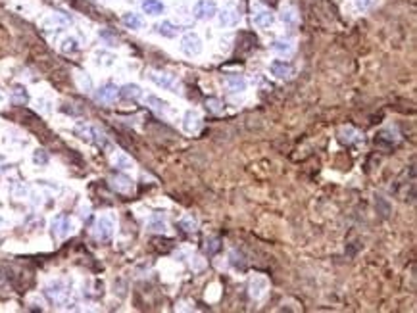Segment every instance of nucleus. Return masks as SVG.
I'll list each match as a JSON object with an SVG mask.
<instances>
[{
  "label": "nucleus",
  "mask_w": 417,
  "mask_h": 313,
  "mask_svg": "<svg viewBox=\"0 0 417 313\" xmlns=\"http://www.w3.org/2000/svg\"><path fill=\"white\" fill-rule=\"evenodd\" d=\"M270 71H271V75L279 77V79H290L292 73H294L292 65L288 62H284V60H275V62H271Z\"/></svg>",
  "instance_id": "nucleus-8"
},
{
  "label": "nucleus",
  "mask_w": 417,
  "mask_h": 313,
  "mask_svg": "<svg viewBox=\"0 0 417 313\" xmlns=\"http://www.w3.org/2000/svg\"><path fill=\"white\" fill-rule=\"evenodd\" d=\"M114 219L112 217H108V215H104V217H100L98 221H96V229H94V237L98 238V240H102V242H108L112 237H114Z\"/></svg>",
  "instance_id": "nucleus-5"
},
{
  "label": "nucleus",
  "mask_w": 417,
  "mask_h": 313,
  "mask_svg": "<svg viewBox=\"0 0 417 313\" xmlns=\"http://www.w3.org/2000/svg\"><path fill=\"white\" fill-rule=\"evenodd\" d=\"M44 294H46V298H48L50 302H54V304H64V302H68L70 290H68V287L64 285V281H54V283H50L48 287L44 288Z\"/></svg>",
  "instance_id": "nucleus-3"
},
{
  "label": "nucleus",
  "mask_w": 417,
  "mask_h": 313,
  "mask_svg": "<svg viewBox=\"0 0 417 313\" xmlns=\"http://www.w3.org/2000/svg\"><path fill=\"white\" fill-rule=\"evenodd\" d=\"M133 165V162L125 156V154H120L118 158H116V167H122V169H127V167H131Z\"/></svg>",
  "instance_id": "nucleus-30"
},
{
  "label": "nucleus",
  "mask_w": 417,
  "mask_h": 313,
  "mask_svg": "<svg viewBox=\"0 0 417 313\" xmlns=\"http://www.w3.org/2000/svg\"><path fill=\"white\" fill-rule=\"evenodd\" d=\"M122 21H123V25L129 27V29H140V27H142V17L135 12L123 13Z\"/></svg>",
  "instance_id": "nucleus-19"
},
{
  "label": "nucleus",
  "mask_w": 417,
  "mask_h": 313,
  "mask_svg": "<svg viewBox=\"0 0 417 313\" xmlns=\"http://www.w3.org/2000/svg\"><path fill=\"white\" fill-rule=\"evenodd\" d=\"M220 248H221V240H220V238H212V240H208V242H206V254H208V256H214V254L220 250Z\"/></svg>",
  "instance_id": "nucleus-28"
},
{
  "label": "nucleus",
  "mask_w": 417,
  "mask_h": 313,
  "mask_svg": "<svg viewBox=\"0 0 417 313\" xmlns=\"http://www.w3.org/2000/svg\"><path fill=\"white\" fill-rule=\"evenodd\" d=\"M150 81L152 83H156L158 87L162 88H175V75H172V73H160V71H150Z\"/></svg>",
  "instance_id": "nucleus-10"
},
{
  "label": "nucleus",
  "mask_w": 417,
  "mask_h": 313,
  "mask_svg": "<svg viewBox=\"0 0 417 313\" xmlns=\"http://www.w3.org/2000/svg\"><path fill=\"white\" fill-rule=\"evenodd\" d=\"M72 231H74V223H72V219L68 215H56L52 219V223H50V233L56 238L70 237Z\"/></svg>",
  "instance_id": "nucleus-2"
},
{
  "label": "nucleus",
  "mask_w": 417,
  "mask_h": 313,
  "mask_svg": "<svg viewBox=\"0 0 417 313\" xmlns=\"http://www.w3.org/2000/svg\"><path fill=\"white\" fill-rule=\"evenodd\" d=\"M110 187L116 192H122V194H129L133 190V179L127 177L125 173H114L110 177Z\"/></svg>",
  "instance_id": "nucleus-6"
},
{
  "label": "nucleus",
  "mask_w": 417,
  "mask_h": 313,
  "mask_svg": "<svg viewBox=\"0 0 417 313\" xmlns=\"http://www.w3.org/2000/svg\"><path fill=\"white\" fill-rule=\"evenodd\" d=\"M179 227L183 229L184 233H196L198 223H196V219H194L192 215H186V217H183V219L179 221Z\"/></svg>",
  "instance_id": "nucleus-25"
},
{
  "label": "nucleus",
  "mask_w": 417,
  "mask_h": 313,
  "mask_svg": "<svg viewBox=\"0 0 417 313\" xmlns=\"http://www.w3.org/2000/svg\"><path fill=\"white\" fill-rule=\"evenodd\" d=\"M12 102L14 104H18V106L27 104V102H29V92H27V88L22 87V85H16V87L12 88Z\"/></svg>",
  "instance_id": "nucleus-18"
},
{
  "label": "nucleus",
  "mask_w": 417,
  "mask_h": 313,
  "mask_svg": "<svg viewBox=\"0 0 417 313\" xmlns=\"http://www.w3.org/2000/svg\"><path fill=\"white\" fill-rule=\"evenodd\" d=\"M266 290H268V281H266V277H254L252 283H250V296H252L254 300H260V298L266 294Z\"/></svg>",
  "instance_id": "nucleus-12"
},
{
  "label": "nucleus",
  "mask_w": 417,
  "mask_h": 313,
  "mask_svg": "<svg viewBox=\"0 0 417 313\" xmlns=\"http://www.w3.org/2000/svg\"><path fill=\"white\" fill-rule=\"evenodd\" d=\"M271 48L277 52V54H290V52H292V42L286 40V38H277V40L271 44Z\"/></svg>",
  "instance_id": "nucleus-21"
},
{
  "label": "nucleus",
  "mask_w": 417,
  "mask_h": 313,
  "mask_svg": "<svg viewBox=\"0 0 417 313\" xmlns=\"http://www.w3.org/2000/svg\"><path fill=\"white\" fill-rule=\"evenodd\" d=\"M181 50L184 56H198L202 52V40L196 33H186L181 38Z\"/></svg>",
  "instance_id": "nucleus-4"
},
{
  "label": "nucleus",
  "mask_w": 417,
  "mask_h": 313,
  "mask_svg": "<svg viewBox=\"0 0 417 313\" xmlns=\"http://www.w3.org/2000/svg\"><path fill=\"white\" fill-rule=\"evenodd\" d=\"M338 140L342 142V144H354V142H360V140H364V137L358 133L354 127H342L340 131H338Z\"/></svg>",
  "instance_id": "nucleus-11"
},
{
  "label": "nucleus",
  "mask_w": 417,
  "mask_h": 313,
  "mask_svg": "<svg viewBox=\"0 0 417 313\" xmlns=\"http://www.w3.org/2000/svg\"><path fill=\"white\" fill-rule=\"evenodd\" d=\"M120 96L123 100H138L142 96V88L135 85V83H127L120 88Z\"/></svg>",
  "instance_id": "nucleus-13"
},
{
  "label": "nucleus",
  "mask_w": 417,
  "mask_h": 313,
  "mask_svg": "<svg viewBox=\"0 0 417 313\" xmlns=\"http://www.w3.org/2000/svg\"><path fill=\"white\" fill-rule=\"evenodd\" d=\"M156 29H158L160 35H164V37H168V38L177 37V35H179V31H181V27L173 25L172 21H162V23H160Z\"/></svg>",
  "instance_id": "nucleus-16"
},
{
  "label": "nucleus",
  "mask_w": 417,
  "mask_h": 313,
  "mask_svg": "<svg viewBox=\"0 0 417 313\" xmlns=\"http://www.w3.org/2000/svg\"><path fill=\"white\" fill-rule=\"evenodd\" d=\"M273 13L268 12V10H264V12H258L256 15H254V23L258 27H270L271 23H273Z\"/></svg>",
  "instance_id": "nucleus-22"
},
{
  "label": "nucleus",
  "mask_w": 417,
  "mask_h": 313,
  "mask_svg": "<svg viewBox=\"0 0 417 313\" xmlns=\"http://www.w3.org/2000/svg\"><path fill=\"white\" fill-rule=\"evenodd\" d=\"M146 102L156 110V112H166V110H168V102L160 100L158 96H148Z\"/></svg>",
  "instance_id": "nucleus-27"
},
{
  "label": "nucleus",
  "mask_w": 417,
  "mask_h": 313,
  "mask_svg": "<svg viewBox=\"0 0 417 313\" xmlns=\"http://www.w3.org/2000/svg\"><path fill=\"white\" fill-rule=\"evenodd\" d=\"M142 12L148 15H160L164 13V4L160 0H142Z\"/></svg>",
  "instance_id": "nucleus-15"
},
{
  "label": "nucleus",
  "mask_w": 417,
  "mask_h": 313,
  "mask_svg": "<svg viewBox=\"0 0 417 313\" xmlns=\"http://www.w3.org/2000/svg\"><path fill=\"white\" fill-rule=\"evenodd\" d=\"M100 37L106 38V40H108V42H112V44H116V37H114V35H108L106 31H102V33H100Z\"/></svg>",
  "instance_id": "nucleus-33"
},
{
  "label": "nucleus",
  "mask_w": 417,
  "mask_h": 313,
  "mask_svg": "<svg viewBox=\"0 0 417 313\" xmlns=\"http://www.w3.org/2000/svg\"><path fill=\"white\" fill-rule=\"evenodd\" d=\"M220 15V23L223 27H233L238 23V19H240V13H238V10L234 8V6H227V8H223V12L218 13Z\"/></svg>",
  "instance_id": "nucleus-9"
},
{
  "label": "nucleus",
  "mask_w": 417,
  "mask_h": 313,
  "mask_svg": "<svg viewBox=\"0 0 417 313\" xmlns=\"http://www.w3.org/2000/svg\"><path fill=\"white\" fill-rule=\"evenodd\" d=\"M75 81H77V85H79L81 90H85V92L92 90V81H90V77L86 75L85 71H77L75 73Z\"/></svg>",
  "instance_id": "nucleus-23"
},
{
  "label": "nucleus",
  "mask_w": 417,
  "mask_h": 313,
  "mask_svg": "<svg viewBox=\"0 0 417 313\" xmlns=\"http://www.w3.org/2000/svg\"><path fill=\"white\" fill-rule=\"evenodd\" d=\"M148 231H152V233H164L166 231V219H164V215H152V219L148 221Z\"/></svg>",
  "instance_id": "nucleus-20"
},
{
  "label": "nucleus",
  "mask_w": 417,
  "mask_h": 313,
  "mask_svg": "<svg viewBox=\"0 0 417 313\" xmlns=\"http://www.w3.org/2000/svg\"><path fill=\"white\" fill-rule=\"evenodd\" d=\"M50 160L48 152L42 150V148H37V150L33 152V163H37V165H46Z\"/></svg>",
  "instance_id": "nucleus-26"
},
{
  "label": "nucleus",
  "mask_w": 417,
  "mask_h": 313,
  "mask_svg": "<svg viewBox=\"0 0 417 313\" xmlns=\"http://www.w3.org/2000/svg\"><path fill=\"white\" fill-rule=\"evenodd\" d=\"M192 15L200 19V21H206L218 15V4L214 0H198L196 4L192 6Z\"/></svg>",
  "instance_id": "nucleus-1"
},
{
  "label": "nucleus",
  "mask_w": 417,
  "mask_h": 313,
  "mask_svg": "<svg viewBox=\"0 0 417 313\" xmlns=\"http://www.w3.org/2000/svg\"><path fill=\"white\" fill-rule=\"evenodd\" d=\"M183 127L186 133H196L200 129V115L194 110H188L184 113V119H183Z\"/></svg>",
  "instance_id": "nucleus-14"
},
{
  "label": "nucleus",
  "mask_w": 417,
  "mask_h": 313,
  "mask_svg": "<svg viewBox=\"0 0 417 313\" xmlns=\"http://www.w3.org/2000/svg\"><path fill=\"white\" fill-rule=\"evenodd\" d=\"M354 2H356L358 10H368L369 6H371L373 2H377V0H354Z\"/></svg>",
  "instance_id": "nucleus-32"
},
{
  "label": "nucleus",
  "mask_w": 417,
  "mask_h": 313,
  "mask_svg": "<svg viewBox=\"0 0 417 313\" xmlns=\"http://www.w3.org/2000/svg\"><path fill=\"white\" fill-rule=\"evenodd\" d=\"M60 50L64 52V54H74V52H77L79 50V42H77V38L66 37L64 40H62Z\"/></svg>",
  "instance_id": "nucleus-24"
},
{
  "label": "nucleus",
  "mask_w": 417,
  "mask_h": 313,
  "mask_svg": "<svg viewBox=\"0 0 417 313\" xmlns=\"http://www.w3.org/2000/svg\"><path fill=\"white\" fill-rule=\"evenodd\" d=\"M118 96H120V88L116 87L114 83H106V85H102L94 92V98L98 102H102V104H112V102H116Z\"/></svg>",
  "instance_id": "nucleus-7"
},
{
  "label": "nucleus",
  "mask_w": 417,
  "mask_h": 313,
  "mask_svg": "<svg viewBox=\"0 0 417 313\" xmlns=\"http://www.w3.org/2000/svg\"><path fill=\"white\" fill-rule=\"evenodd\" d=\"M281 19L284 23H294L296 21V12L292 8H284L281 12Z\"/></svg>",
  "instance_id": "nucleus-29"
},
{
  "label": "nucleus",
  "mask_w": 417,
  "mask_h": 313,
  "mask_svg": "<svg viewBox=\"0 0 417 313\" xmlns=\"http://www.w3.org/2000/svg\"><path fill=\"white\" fill-rule=\"evenodd\" d=\"M206 108H208V112H212V113H220L221 112V102L216 100V98H210V100L206 102Z\"/></svg>",
  "instance_id": "nucleus-31"
},
{
  "label": "nucleus",
  "mask_w": 417,
  "mask_h": 313,
  "mask_svg": "<svg viewBox=\"0 0 417 313\" xmlns=\"http://www.w3.org/2000/svg\"><path fill=\"white\" fill-rule=\"evenodd\" d=\"M227 87L231 92H242V90H246V79L242 75H229Z\"/></svg>",
  "instance_id": "nucleus-17"
}]
</instances>
